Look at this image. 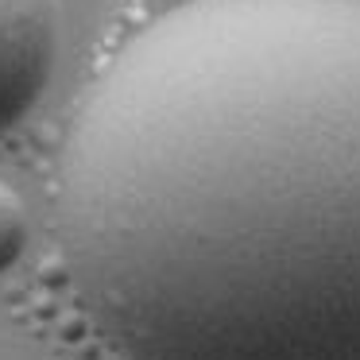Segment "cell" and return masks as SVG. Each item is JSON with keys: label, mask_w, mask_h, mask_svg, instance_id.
Instances as JSON below:
<instances>
[{"label": "cell", "mask_w": 360, "mask_h": 360, "mask_svg": "<svg viewBox=\"0 0 360 360\" xmlns=\"http://www.w3.org/2000/svg\"><path fill=\"white\" fill-rule=\"evenodd\" d=\"M58 43V0H0V132L20 124L51 86Z\"/></svg>", "instance_id": "cell-2"}, {"label": "cell", "mask_w": 360, "mask_h": 360, "mask_svg": "<svg viewBox=\"0 0 360 360\" xmlns=\"http://www.w3.org/2000/svg\"><path fill=\"white\" fill-rule=\"evenodd\" d=\"M124 360H360V0H186L74 120L58 186Z\"/></svg>", "instance_id": "cell-1"}, {"label": "cell", "mask_w": 360, "mask_h": 360, "mask_svg": "<svg viewBox=\"0 0 360 360\" xmlns=\"http://www.w3.org/2000/svg\"><path fill=\"white\" fill-rule=\"evenodd\" d=\"M27 236H32V221H27L24 202L12 186L0 182V275L27 252Z\"/></svg>", "instance_id": "cell-3"}]
</instances>
